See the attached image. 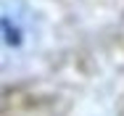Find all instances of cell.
Masks as SVG:
<instances>
[{
	"instance_id": "1",
	"label": "cell",
	"mask_w": 124,
	"mask_h": 116,
	"mask_svg": "<svg viewBox=\"0 0 124 116\" xmlns=\"http://www.w3.org/2000/svg\"><path fill=\"white\" fill-rule=\"evenodd\" d=\"M37 40V16L24 0H0V69L21 63Z\"/></svg>"
}]
</instances>
